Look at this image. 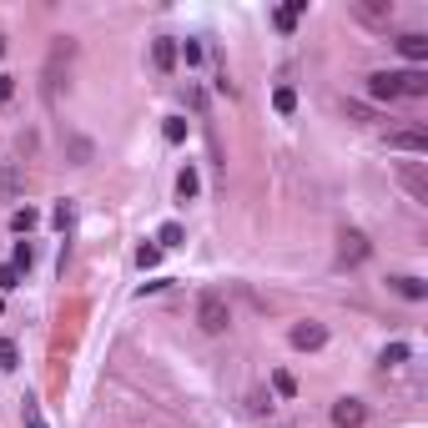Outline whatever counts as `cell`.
<instances>
[{
	"label": "cell",
	"instance_id": "13",
	"mask_svg": "<svg viewBox=\"0 0 428 428\" xmlns=\"http://www.w3.org/2000/svg\"><path fill=\"white\" fill-rule=\"evenodd\" d=\"M403 363H409V342H388L378 353V368H403Z\"/></svg>",
	"mask_w": 428,
	"mask_h": 428
},
{
	"label": "cell",
	"instance_id": "1",
	"mask_svg": "<svg viewBox=\"0 0 428 428\" xmlns=\"http://www.w3.org/2000/svg\"><path fill=\"white\" fill-rule=\"evenodd\" d=\"M197 328L212 333V338L232 328V308H227L222 292H202V297H197Z\"/></svg>",
	"mask_w": 428,
	"mask_h": 428
},
{
	"label": "cell",
	"instance_id": "27",
	"mask_svg": "<svg viewBox=\"0 0 428 428\" xmlns=\"http://www.w3.org/2000/svg\"><path fill=\"white\" fill-rule=\"evenodd\" d=\"M15 363H20V348L10 338H0V368H15Z\"/></svg>",
	"mask_w": 428,
	"mask_h": 428
},
{
	"label": "cell",
	"instance_id": "22",
	"mask_svg": "<svg viewBox=\"0 0 428 428\" xmlns=\"http://www.w3.org/2000/svg\"><path fill=\"white\" fill-rule=\"evenodd\" d=\"M20 277H26V272H15L10 262H0V297H6V292H15V287H20Z\"/></svg>",
	"mask_w": 428,
	"mask_h": 428
},
{
	"label": "cell",
	"instance_id": "26",
	"mask_svg": "<svg viewBox=\"0 0 428 428\" xmlns=\"http://www.w3.org/2000/svg\"><path fill=\"white\" fill-rule=\"evenodd\" d=\"M348 116L363 121V126H373V121H378V111H373V106H363V101H348Z\"/></svg>",
	"mask_w": 428,
	"mask_h": 428
},
{
	"label": "cell",
	"instance_id": "7",
	"mask_svg": "<svg viewBox=\"0 0 428 428\" xmlns=\"http://www.w3.org/2000/svg\"><path fill=\"white\" fill-rule=\"evenodd\" d=\"M398 51H403V61H413V66L423 71V61H428V35H418V31L398 35Z\"/></svg>",
	"mask_w": 428,
	"mask_h": 428
},
{
	"label": "cell",
	"instance_id": "24",
	"mask_svg": "<svg viewBox=\"0 0 428 428\" xmlns=\"http://www.w3.org/2000/svg\"><path fill=\"white\" fill-rule=\"evenodd\" d=\"M247 409H252L257 418H262V413H272V393H262V388H257V393H247Z\"/></svg>",
	"mask_w": 428,
	"mask_h": 428
},
{
	"label": "cell",
	"instance_id": "25",
	"mask_svg": "<svg viewBox=\"0 0 428 428\" xmlns=\"http://www.w3.org/2000/svg\"><path fill=\"white\" fill-rule=\"evenodd\" d=\"M161 136H166V141H187V121H182V116H166Z\"/></svg>",
	"mask_w": 428,
	"mask_h": 428
},
{
	"label": "cell",
	"instance_id": "28",
	"mask_svg": "<svg viewBox=\"0 0 428 428\" xmlns=\"http://www.w3.org/2000/svg\"><path fill=\"white\" fill-rule=\"evenodd\" d=\"M51 222H56L61 232H66V227L76 222V207H71V202H61V207H56V217H51Z\"/></svg>",
	"mask_w": 428,
	"mask_h": 428
},
{
	"label": "cell",
	"instance_id": "20",
	"mask_svg": "<svg viewBox=\"0 0 428 428\" xmlns=\"http://www.w3.org/2000/svg\"><path fill=\"white\" fill-rule=\"evenodd\" d=\"M197 187H202V182H197V171L187 166L182 177H177V197H182V202H191V197H197Z\"/></svg>",
	"mask_w": 428,
	"mask_h": 428
},
{
	"label": "cell",
	"instance_id": "21",
	"mask_svg": "<svg viewBox=\"0 0 428 428\" xmlns=\"http://www.w3.org/2000/svg\"><path fill=\"white\" fill-rule=\"evenodd\" d=\"M272 388L283 393V398H297V378H292L287 368H277V373H272Z\"/></svg>",
	"mask_w": 428,
	"mask_h": 428
},
{
	"label": "cell",
	"instance_id": "18",
	"mask_svg": "<svg viewBox=\"0 0 428 428\" xmlns=\"http://www.w3.org/2000/svg\"><path fill=\"white\" fill-rule=\"evenodd\" d=\"M31 262H35V247H31V242H15V252H10V267H15V272H31Z\"/></svg>",
	"mask_w": 428,
	"mask_h": 428
},
{
	"label": "cell",
	"instance_id": "12",
	"mask_svg": "<svg viewBox=\"0 0 428 428\" xmlns=\"http://www.w3.org/2000/svg\"><path fill=\"white\" fill-rule=\"evenodd\" d=\"M363 20H373V26H388V15H393V0H363L358 6Z\"/></svg>",
	"mask_w": 428,
	"mask_h": 428
},
{
	"label": "cell",
	"instance_id": "4",
	"mask_svg": "<svg viewBox=\"0 0 428 428\" xmlns=\"http://www.w3.org/2000/svg\"><path fill=\"white\" fill-rule=\"evenodd\" d=\"M323 342H328V328H323V323H312V317L292 328V348H297V353H317Z\"/></svg>",
	"mask_w": 428,
	"mask_h": 428
},
{
	"label": "cell",
	"instance_id": "17",
	"mask_svg": "<svg viewBox=\"0 0 428 428\" xmlns=\"http://www.w3.org/2000/svg\"><path fill=\"white\" fill-rule=\"evenodd\" d=\"M182 242H187L182 222H161V232H157V247H182Z\"/></svg>",
	"mask_w": 428,
	"mask_h": 428
},
{
	"label": "cell",
	"instance_id": "3",
	"mask_svg": "<svg viewBox=\"0 0 428 428\" xmlns=\"http://www.w3.org/2000/svg\"><path fill=\"white\" fill-rule=\"evenodd\" d=\"M333 423L338 428H363V423H368V403H363V398H338L333 403Z\"/></svg>",
	"mask_w": 428,
	"mask_h": 428
},
{
	"label": "cell",
	"instance_id": "29",
	"mask_svg": "<svg viewBox=\"0 0 428 428\" xmlns=\"http://www.w3.org/2000/svg\"><path fill=\"white\" fill-rule=\"evenodd\" d=\"M71 157L86 166V161H91V141H86V136H71Z\"/></svg>",
	"mask_w": 428,
	"mask_h": 428
},
{
	"label": "cell",
	"instance_id": "16",
	"mask_svg": "<svg viewBox=\"0 0 428 428\" xmlns=\"http://www.w3.org/2000/svg\"><path fill=\"white\" fill-rule=\"evenodd\" d=\"M10 227H15V232L40 227V212H35V207H15V212H10Z\"/></svg>",
	"mask_w": 428,
	"mask_h": 428
},
{
	"label": "cell",
	"instance_id": "9",
	"mask_svg": "<svg viewBox=\"0 0 428 428\" xmlns=\"http://www.w3.org/2000/svg\"><path fill=\"white\" fill-rule=\"evenodd\" d=\"M388 146H393V152H413V157H428V136H423V132H393V136H388Z\"/></svg>",
	"mask_w": 428,
	"mask_h": 428
},
{
	"label": "cell",
	"instance_id": "15",
	"mask_svg": "<svg viewBox=\"0 0 428 428\" xmlns=\"http://www.w3.org/2000/svg\"><path fill=\"white\" fill-rule=\"evenodd\" d=\"M272 111L277 116H292L297 111V91H292V86H277V91H272Z\"/></svg>",
	"mask_w": 428,
	"mask_h": 428
},
{
	"label": "cell",
	"instance_id": "31",
	"mask_svg": "<svg viewBox=\"0 0 428 428\" xmlns=\"http://www.w3.org/2000/svg\"><path fill=\"white\" fill-rule=\"evenodd\" d=\"M0 312H6V297H0Z\"/></svg>",
	"mask_w": 428,
	"mask_h": 428
},
{
	"label": "cell",
	"instance_id": "6",
	"mask_svg": "<svg viewBox=\"0 0 428 428\" xmlns=\"http://www.w3.org/2000/svg\"><path fill=\"white\" fill-rule=\"evenodd\" d=\"M393 86H398V96H428V71H393Z\"/></svg>",
	"mask_w": 428,
	"mask_h": 428
},
{
	"label": "cell",
	"instance_id": "10",
	"mask_svg": "<svg viewBox=\"0 0 428 428\" xmlns=\"http://www.w3.org/2000/svg\"><path fill=\"white\" fill-rule=\"evenodd\" d=\"M368 96H373V101H398L393 71H373V76H368Z\"/></svg>",
	"mask_w": 428,
	"mask_h": 428
},
{
	"label": "cell",
	"instance_id": "2",
	"mask_svg": "<svg viewBox=\"0 0 428 428\" xmlns=\"http://www.w3.org/2000/svg\"><path fill=\"white\" fill-rule=\"evenodd\" d=\"M368 237H363V232L358 227H348V232H342V237H338V257H342V262H348V267H358V262H368Z\"/></svg>",
	"mask_w": 428,
	"mask_h": 428
},
{
	"label": "cell",
	"instance_id": "8",
	"mask_svg": "<svg viewBox=\"0 0 428 428\" xmlns=\"http://www.w3.org/2000/svg\"><path fill=\"white\" fill-rule=\"evenodd\" d=\"M398 297H409V303H423V297H428V283H423V277H413V272H403V277H393V283H388Z\"/></svg>",
	"mask_w": 428,
	"mask_h": 428
},
{
	"label": "cell",
	"instance_id": "19",
	"mask_svg": "<svg viewBox=\"0 0 428 428\" xmlns=\"http://www.w3.org/2000/svg\"><path fill=\"white\" fill-rule=\"evenodd\" d=\"M157 262H161V247H157V242H141V247H136V267H141V272H152Z\"/></svg>",
	"mask_w": 428,
	"mask_h": 428
},
{
	"label": "cell",
	"instance_id": "14",
	"mask_svg": "<svg viewBox=\"0 0 428 428\" xmlns=\"http://www.w3.org/2000/svg\"><path fill=\"white\" fill-rule=\"evenodd\" d=\"M303 10H308V0H287V6L277 10V31H292L297 20H303Z\"/></svg>",
	"mask_w": 428,
	"mask_h": 428
},
{
	"label": "cell",
	"instance_id": "23",
	"mask_svg": "<svg viewBox=\"0 0 428 428\" xmlns=\"http://www.w3.org/2000/svg\"><path fill=\"white\" fill-rule=\"evenodd\" d=\"M177 56L187 61V66H197V61H202L207 51H202V40H182V46H177Z\"/></svg>",
	"mask_w": 428,
	"mask_h": 428
},
{
	"label": "cell",
	"instance_id": "30",
	"mask_svg": "<svg viewBox=\"0 0 428 428\" xmlns=\"http://www.w3.org/2000/svg\"><path fill=\"white\" fill-rule=\"evenodd\" d=\"M10 96H15V81H10V76H0V101H10Z\"/></svg>",
	"mask_w": 428,
	"mask_h": 428
},
{
	"label": "cell",
	"instance_id": "5",
	"mask_svg": "<svg viewBox=\"0 0 428 428\" xmlns=\"http://www.w3.org/2000/svg\"><path fill=\"white\" fill-rule=\"evenodd\" d=\"M398 182H403V191H409L413 202H428V171L418 161H403L398 166Z\"/></svg>",
	"mask_w": 428,
	"mask_h": 428
},
{
	"label": "cell",
	"instance_id": "11",
	"mask_svg": "<svg viewBox=\"0 0 428 428\" xmlns=\"http://www.w3.org/2000/svg\"><path fill=\"white\" fill-rule=\"evenodd\" d=\"M152 61H157V71H171V66H177V40H171V35L152 40Z\"/></svg>",
	"mask_w": 428,
	"mask_h": 428
}]
</instances>
